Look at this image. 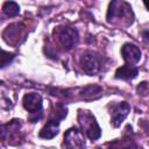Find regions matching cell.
<instances>
[{"label":"cell","mask_w":149,"mask_h":149,"mask_svg":"<svg viewBox=\"0 0 149 149\" xmlns=\"http://www.w3.org/2000/svg\"><path fill=\"white\" fill-rule=\"evenodd\" d=\"M78 122L81 127V130L91 141H95L101 136V128L99 127L94 115L88 111H78Z\"/></svg>","instance_id":"6da1fadb"},{"label":"cell","mask_w":149,"mask_h":149,"mask_svg":"<svg viewBox=\"0 0 149 149\" xmlns=\"http://www.w3.org/2000/svg\"><path fill=\"white\" fill-rule=\"evenodd\" d=\"M83 71L88 76H94L101 71L104 65V57L93 51H85L79 59Z\"/></svg>","instance_id":"7a4b0ae2"},{"label":"cell","mask_w":149,"mask_h":149,"mask_svg":"<svg viewBox=\"0 0 149 149\" xmlns=\"http://www.w3.org/2000/svg\"><path fill=\"white\" fill-rule=\"evenodd\" d=\"M111 114V125L115 128L120 127L130 112V105L127 101H119L108 106Z\"/></svg>","instance_id":"3957f363"},{"label":"cell","mask_w":149,"mask_h":149,"mask_svg":"<svg viewBox=\"0 0 149 149\" xmlns=\"http://www.w3.org/2000/svg\"><path fill=\"white\" fill-rule=\"evenodd\" d=\"M128 14L133 15L132 13V7L125 2V1H112L108 6L107 10V22L114 23L116 20H121L126 17Z\"/></svg>","instance_id":"277c9868"},{"label":"cell","mask_w":149,"mask_h":149,"mask_svg":"<svg viewBox=\"0 0 149 149\" xmlns=\"http://www.w3.org/2000/svg\"><path fill=\"white\" fill-rule=\"evenodd\" d=\"M21 127H22L21 120H17V119L10 120L8 123L2 125V129H1L2 139L8 134V136L5 140H8L9 144H13V146L19 144L20 143L19 140L23 141V136L21 135Z\"/></svg>","instance_id":"5b68a950"},{"label":"cell","mask_w":149,"mask_h":149,"mask_svg":"<svg viewBox=\"0 0 149 149\" xmlns=\"http://www.w3.org/2000/svg\"><path fill=\"white\" fill-rule=\"evenodd\" d=\"M57 36H58V41H59L61 45L66 51L71 50L78 43V40H79L78 30L76 28H72V27L61 28L57 33Z\"/></svg>","instance_id":"8992f818"},{"label":"cell","mask_w":149,"mask_h":149,"mask_svg":"<svg viewBox=\"0 0 149 149\" xmlns=\"http://www.w3.org/2000/svg\"><path fill=\"white\" fill-rule=\"evenodd\" d=\"M64 144L68 149H85V137L77 127L69 128L64 134Z\"/></svg>","instance_id":"52a82bcc"},{"label":"cell","mask_w":149,"mask_h":149,"mask_svg":"<svg viewBox=\"0 0 149 149\" xmlns=\"http://www.w3.org/2000/svg\"><path fill=\"white\" fill-rule=\"evenodd\" d=\"M22 105H23L24 109L28 111L30 113V115H33V114L42 113L43 100H42L41 94H38L36 92H29L23 95Z\"/></svg>","instance_id":"ba28073f"},{"label":"cell","mask_w":149,"mask_h":149,"mask_svg":"<svg viewBox=\"0 0 149 149\" xmlns=\"http://www.w3.org/2000/svg\"><path fill=\"white\" fill-rule=\"evenodd\" d=\"M121 55H122L123 59L126 61V63L133 65L141 59L142 52L137 45H135L133 43H125L121 48Z\"/></svg>","instance_id":"9c48e42d"},{"label":"cell","mask_w":149,"mask_h":149,"mask_svg":"<svg viewBox=\"0 0 149 149\" xmlns=\"http://www.w3.org/2000/svg\"><path fill=\"white\" fill-rule=\"evenodd\" d=\"M59 120H56V119H51L49 120L45 126L40 130L38 133V136L41 139H44V140H50V139H54L58 132H59Z\"/></svg>","instance_id":"30bf717a"},{"label":"cell","mask_w":149,"mask_h":149,"mask_svg":"<svg viewBox=\"0 0 149 149\" xmlns=\"http://www.w3.org/2000/svg\"><path fill=\"white\" fill-rule=\"evenodd\" d=\"M139 74V69L134 65L126 64L116 69L115 71V78L116 79H122V80H130L134 79Z\"/></svg>","instance_id":"8fae6325"},{"label":"cell","mask_w":149,"mask_h":149,"mask_svg":"<svg viewBox=\"0 0 149 149\" xmlns=\"http://www.w3.org/2000/svg\"><path fill=\"white\" fill-rule=\"evenodd\" d=\"M101 94H102V88L98 85H88V86L84 87L79 93L80 98L84 100H87V101L95 100V99L100 98Z\"/></svg>","instance_id":"7c38bea8"},{"label":"cell","mask_w":149,"mask_h":149,"mask_svg":"<svg viewBox=\"0 0 149 149\" xmlns=\"http://www.w3.org/2000/svg\"><path fill=\"white\" fill-rule=\"evenodd\" d=\"M108 149H141V147H139L133 139L130 137H125V139H120V140H115L113 142H111Z\"/></svg>","instance_id":"4fadbf2b"},{"label":"cell","mask_w":149,"mask_h":149,"mask_svg":"<svg viewBox=\"0 0 149 149\" xmlns=\"http://www.w3.org/2000/svg\"><path fill=\"white\" fill-rule=\"evenodd\" d=\"M2 12L7 16H9V17H14V16L19 15V13H20V6L16 2H14V1H6L2 5Z\"/></svg>","instance_id":"5bb4252c"},{"label":"cell","mask_w":149,"mask_h":149,"mask_svg":"<svg viewBox=\"0 0 149 149\" xmlns=\"http://www.w3.org/2000/svg\"><path fill=\"white\" fill-rule=\"evenodd\" d=\"M1 52V68H5L15 58V55L13 52H7L6 50H2Z\"/></svg>","instance_id":"9a60e30c"},{"label":"cell","mask_w":149,"mask_h":149,"mask_svg":"<svg viewBox=\"0 0 149 149\" xmlns=\"http://www.w3.org/2000/svg\"><path fill=\"white\" fill-rule=\"evenodd\" d=\"M136 92H137L139 95H142V97L147 95V94L149 93V83H148V81H142V83H140V84L137 85V87H136Z\"/></svg>","instance_id":"2e32d148"},{"label":"cell","mask_w":149,"mask_h":149,"mask_svg":"<svg viewBox=\"0 0 149 149\" xmlns=\"http://www.w3.org/2000/svg\"><path fill=\"white\" fill-rule=\"evenodd\" d=\"M142 36H143V40L146 42H149V30H143L142 31Z\"/></svg>","instance_id":"e0dca14e"},{"label":"cell","mask_w":149,"mask_h":149,"mask_svg":"<svg viewBox=\"0 0 149 149\" xmlns=\"http://www.w3.org/2000/svg\"><path fill=\"white\" fill-rule=\"evenodd\" d=\"M143 5L146 6V8L149 10V1H143Z\"/></svg>","instance_id":"ac0fdd59"}]
</instances>
